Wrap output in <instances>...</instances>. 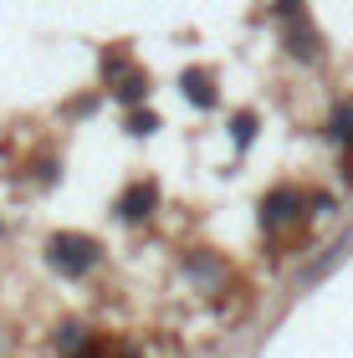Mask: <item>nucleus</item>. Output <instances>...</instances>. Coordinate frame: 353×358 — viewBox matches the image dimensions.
<instances>
[{"label":"nucleus","mask_w":353,"mask_h":358,"mask_svg":"<svg viewBox=\"0 0 353 358\" xmlns=\"http://www.w3.org/2000/svg\"><path fill=\"white\" fill-rule=\"evenodd\" d=\"M185 87H189V97H195L200 108H210V103H215V92H210V77H205V72H185Z\"/></svg>","instance_id":"f03ea898"},{"label":"nucleus","mask_w":353,"mask_h":358,"mask_svg":"<svg viewBox=\"0 0 353 358\" xmlns=\"http://www.w3.org/2000/svg\"><path fill=\"white\" fill-rule=\"evenodd\" d=\"M92 262H98V246L87 236H57L52 241V266L57 271H87Z\"/></svg>","instance_id":"f257e3e1"}]
</instances>
